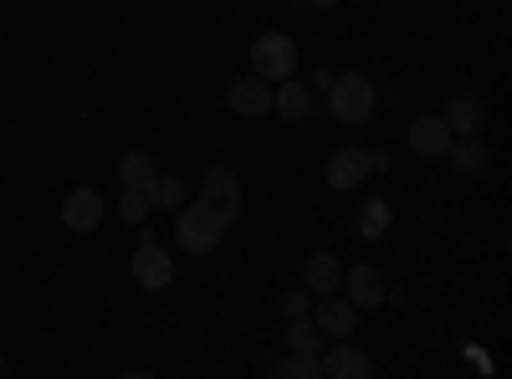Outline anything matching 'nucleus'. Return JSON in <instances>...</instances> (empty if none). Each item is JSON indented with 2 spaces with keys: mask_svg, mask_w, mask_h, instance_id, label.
<instances>
[{
  "mask_svg": "<svg viewBox=\"0 0 512 379\" xmlns=\"http://www.w3.org/2000/svg\"><path fill=\"white\" fill-rule=\"evenodd\" d=\"M410 154H420V159H446V149H451V129H446V118L441 113H420L415 123H410Z\"/></svg>",
  "mask_w": 512,
  "mask_h": 379,
  "instance_id": "obj_10",
  "label": "nucleus"
},
{
  "mask_svg": "<svg viewBox=\"0 0 512 379\" xmlns=\"http://www.w3.org/2000/svg\"><path fill=\"white\" fill-rule=\"evenodd\" d=\"M313 323H318L323 339H354L359 308L349 298H338V292H323V298H313Z\"/></svg>",
  "mask_w": 512,
  "mask_h": 379,
  "instance_id": "obj_5",
  "label": "nucleus"
},
{
  "mask_svg": "<svg viewBox=\"0 0 512 379\" xmlns=\"http://www.w3.org/2000/svg\"><path fill=\"white\" fill-rule=\"evenodd\" d=\"M272 113L287 118V123H303L313 113V88H308V82H297V77L272 82Z\"/></svg>",
  "mask_w": 512,
  "mask_h": 379,
  "instance_id": "obj_14",
  "label": "nucleus"
},
{
  "mask_svg": "<svg viewBox=\"0 0 512 379\" xmlns=\"http://www.w3.org/2000/svg\"><path fill=\"white\" fill-rule=\"evenodd\" d=\"M226 103H231V113H241V118H267L272 113V82H262V77H231V88H226Z\"/></svg>",
  "mask_w": 512,
  "mask_h": 379,
  "instance_id": "obj_9",
  "label": "nucleus"
},
{
  "mask_svg": "<svg viewBox=\"0 0 512 379\" xmlns=\"http://www.w3.org/2000/svg\"><path fill=\"white\" fill-rule=\"evenodd\" d=\"M277 379H318L323 374V364H318V354H287V359H277V369H272Z\"/></svg>",
  "mask_w": 512,
  "mask_h": 379,
  "instance_id": "obj_22",
  "label": "nucleus"
},
{
  "mask_svg": "<svg viewBox=\"0 0 512 379\" xmlns=\"http://www.w3.org/2000/svg\"><path fill=\"white\" fill-rule=\"evenodd\" d=\"M210 216H221L226 226H236L241 221V180H236V170L231 164H210V170L200 175V195H195Z\"/></svg>",
  "mask_w": 512,
  "mask_h": 379,
  "instance_id": "obj_3",
  "label": "nucleus"
},
{
  "mask_svg": "<svg viewBox=\"0 0 512 379\" xmlns=\"http://www.w3.org/2000/svg\"><path fill=\"white\" fill-rule=\"evenodd\" d=\"M441 118H446L451 134H482L487 129V103L477 93H456V98H446Z\"/></svg>",
  "mask_w": 512,
  "mask_h": 379,
  "instance_id": "obj_13",
  "label": "nucleus"
},
{
  "mask_svg": "<svg viewBox=\"0 0 512 379\" xmlns=\"http://www.w3.org/2000/svg\"><path fill=\"white\" fill-rule=\"evenodd\" d=\"M103 216H108V205H103V195L98 190H72L67 200H62V226L72 231V236H88V231H98L103 226Z\"/></svg>",
  "mask_w": 512,
  "mask_h": 379,
  "instance_id": "obj_6",
  "label": "nucleus"
},
{
  "mask_svg": "<svg viewBox=\"0 0 512 379\" xmlns=\"http://www.w3.org/2000/svg\"><path fill=\"white\" fill-rule=\"evenodd\" d=\"M149 216H154V205H149L144 185H123V195H118V221H128V226H144Z\"/></svg>",
  "mask_w": 512,
  "mask_h": 379,
  "instance_id": "obj_19",
  "label": "nucleus"
},
{
  "mask_svg": "<svg viewBox=\"0 0 512 379\" xmlns=\"http://www.w3.org/2000/svg\"><path fill=\"white\" fill-rule=\"evenodd\" d=\"M154 175H159V159L144 154V149H128V154L118 159V180H123V185H149Z\"/></svg>",
  "mask_w": 512,
  "mask_h": 379,
  "instance_id": "obj_18",
  "label": "nucleus"
},
{
  "mask_svg": "<svg viewBox=\"0 0 512 379\" xmlns=\"http://www.w3.org/2000/svg\"><path fill=\"white\" fill-rule=\"evenodd\" d=\"M226 231H231V226H226L221 216H210L200 200H195V205L185 200V205L175 210V241H180V251H190V257H205V251H216Z\"/></svg>",
  "mask_w": 512,
  "mask_h": 379,
  "instance_id": "obj_2",
  "label": "nucleus"
},
{
  "mask_svg": "<svg viewBox=\"0 0 512 379\" xmlns=\"http://www.w3.org/2000/svg\"><path fill=\"white\" fill-rule=\"evenodd\" d=\"M0 369H6V354H0Z\"/></svg>",
  "mask_w": 512,
  "mask_h": 379,
  "instance_id": "obj_27",
  "label": "nucleus"
},
{
  "mask_svg": "<svg viewBox=\"0 0 512 379\" xmlns=\"http://www.w3.org/2000/svg\"><path fill=\"white\" fill-rule=\"evenodd\" d=\"M251 72L262 82H282L297 72V41L287 31H262L251 41Z\"/></svg>",
  "mask_w": 512,
  "mask_h": 379,
  "instance_id": "obj_4",
  "label": "nucleus"
},
{
  "mask_svg": "<svg viewBox=\"0 0 512 379\" xmlns=\"http://www.w3.org/2000/svg\"><path fill=\"white\" fill-rule=\"evenodd\" d=\"M446 159L456 164L461 175H482L487 164H492V149L482 144V134H456V139H451V149H446Z\"/></svg>",
  "mask_w": 512,
  "mask_h": 379,
  "instance_id": "obj_16",
  "label": "nucleus"
},
{
  "mask_svg": "<svg viewBox=\"0 0 512 379\" xmlns=\"http://www.w3.org/2000/svg\"><path fill=\"white\" fill-rule=\"evenodd\" d=\"M333 77H338L333 67H318V72H313V82H308V88H313V93H328V88H333Z\"/></svg>",
  "mask_w": 512,
  "mask_h": 379,
  "instance_id": "obj_24",
  "label": "nucleus"
},
{
  "mask_svg": "<svg viewBox=\"0 0 512 379\" xmlns=\"http://www.w3.org/2000/svg\"><path fill=\"white\" fill-rule=\"evenodd\" d=\"M369 170H390V154H384V149H369Z\"/></svg>",
  "mask_w": 512,
  "mask_h": 379,
  "instance_id": "obj_25",
  "label": "nucleus"
},
{
  "mask_svg": "<svg viewBox=\"0 0 512 379\" xmlns=\"http://www.w3.org/2000/svg\"><path fill=\"white\" fill-rule=\"evenodd\" d=\"M338 282H344V267H338L333 251H313V257L303 262V287L313 292V298H323V292H338Z\"/></svg>",
  "mask_w": 512,
  "mask_h": 379,
  "instance_id": "obj_15",
  "label": "nucleus"
},
{
  "mask_svg": "<svg viewBox=\"0 0 512 379\" xmlns=\"http://www.w3.org/2000/svg\"><path fill=\"white\" fill-rule=\"evenodd\" d=\"M308 6H313V11H328V6H338V0H308Z\"/></svg>",
  "mask_w": 512,
  "mask_h": 379,
  "instance_id": "obj_26",
  "label": "nucleus"
},
{
  "mask_svg": "<svg viewBox=\"0 0 512 379\" xmlns=\"http://www.w3.org/2000/svg\"><path fill=\"white\" fill-rule=\"evenodd\" d=\"M144 195H149V205L154 210H180L185 200H190V190H185V180H175V175H154L149 185H144Z\"/></svg>",
  "mask_w": 512,
  "mask_h": 379,
  "instance_id": "obj_17",
  "label": "nucleus"
},
{
  "mask_svg": "<svg viewBox=\"0 0 512 379\" xmlns=\"http://www.w3.org/2000/svg\"><path fill=\"white\" fill-rule=\"evenodd\" d=\"M323 364V374L328 379H364L374 364H369V354L364 349H354L349 339H328V354L318 359Z\"/></svg>",
  "mask_w": 512,
  "mask_h": 379,
  "instance_id": "obj_12",
  "label": "nucleus"
},
{
  "mask_svg": "<svg viewBox=\"0 0 512 379\" xmlns=\"http://www.w3.org/2000/svg\"><path fill=\"white\" fill-rule=\"evenodd\" d=\"M323 103H328V113H333L338 123L359 129V123H369V118H374L379 93H374V82H369L364 72H338V77H333V88L323 93Z\"/></svg>",
  "mask_w": 512,
  "mask_h": 379,
  "instance_id": "obj_1",
  "label": "nucleus"
},
{
  "mask_svg": "<svg viewBox=\"0 0 512 379\" xmlns=\"http://www.w3.org/2000/svg\"><path fill=\"white\" fill-rule=\"evenodd\" d=\"M338 287L349 292V303H354L359 313H374V308H384V298H390V287H384V277H379L374 267H364V262H359V267H349Z\"/></svg>",
  "mask_w": 512,
  "mask_h": 379,
  "instance_id": "obj_11",
  "label": "nucleus"
},
{
  "mask_svg": "<svg viewBox=\"0 0 512 379\" xmlns=\"http://www.w3.org/2000/svg\"><path fill=\"white\" fill-rule=\"evenodd\" d=\"M318 344H323V333H318L313 313H308V318H292V323H287V349H297V354H318Z\"/></svg>",
  "mask_w": 512,
  "mask_h": 379,
  "instance_id": "obj_20",
  "label": "nucleus"
},
{
  "mask_svg": "<svg viewBox=\"0 0 512 379\" xmlns=\"http://www.w3.org/2000/svg\"><path fill=\"white\" fill-rule=\"evenodd\" d=\"M277 313H282V323L308 318V313H313V292H308V287H287L282 298H277Z\"/></svg>",
  "mask_w": 512,
  "mask_h": 379,
  "instance_id": "obj_23",
  "label": "nucleus"
},
{
  "mask_svg": "<svg viewBox=\"0 0 512 379\" xmlns=\"http://www.w3.org/2000/svg\"><path fill=\"white\" fill-rule=\"evenodd\" d=\"M323 180H328V190H359V185L369 180V149L349 144V149L328 154V164H323Z\"/></svg>",
  "mask_w": 512,
  "mask_h": 379,
  "instance_id": "obj_7",
  "label": "nucleus"
},
{
  "mask_svg": "<svg viewBox=\"0 0 512 379\" xmlns=\"http://www.w3.org/2000/svg\"><path fill=\"white\" fill-rule=\"evenodd\" d=\"M134 282L144 287V292H159V287H169L175 282V262H169V251L159 246V241H139V251H134Z\"/></svg>",
  "mask_w": 512,
  "mask_h": 379,
  "instance_id": "obj_8",
  "label": "nucleus"
},
{
  "mask_svg": "<svg viewBox=\"0 0 512 379\" xmlns=\"http://www.w3.org/2000/svg\"><path fill=\"white\" fill-rule=\"evenodd\" d=\"M359 231H364V241H379L384 231H390V200H364V216H359Z\"/></svg>",
  "mask_w": 512,
  "mask_h": 379,
  "instance_id": "obj_21",
  "label": "nucleus"
}]
</instances>
